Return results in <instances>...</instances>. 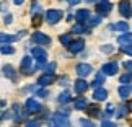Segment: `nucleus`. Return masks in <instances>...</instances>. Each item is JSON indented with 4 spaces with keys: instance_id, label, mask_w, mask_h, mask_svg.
Instances as JSON below:
<instances>
[{
    "instance_id": "nucleus-34",
    "label": "nucleus",
    "mask_w": 132,
    "mask_h": 127,
    "mask_svg": "<svg viewBox=\"0 0 132 127\" xmlns=\"http://www.w3.org/2000/svg\"><path fill=\"white\" fill-rule=\"evenodd\" d=\"M119 109H121L119 113H116V114H118V117H119V119L129 114V108H127V106H126V104H121V106H119Z\"/></svg>"
},
{
    "instance_id": "nucleus-16",
    "label": "nucleus",
    "mask_w": 132,
    "mask_h": 127,
    "mask_svg": "<svg viewBox=\"0 0 132 127\" xmlns=\"http://www.w3.org/2000/svg\"><path fill=\"white\" fill-rule=\"evenodd\" d=\"M87 106H88V99L85 96H77L73 99V109L75 111H85Z\"/></svg>"
},
{
    "instance_id": "nucleus-44",
    "label": "nucleus",
    "mask_w": 132,
    "mask_h": 127,
    "mask_svg": "<svg viewBox=\"0 0 132 127\" xmlns=\"http://www.w3.org/2000/svg\"><path fill=\"white\" fill-rule=\"evenodd\" d=\"M100 127H118V124L113 122V121H103Z\"/></svg>"
},
{
    "instance_id": "nucleus-23",
    "label": "nucleus",
    "mask_w": 132,
    "mask_h": 127,
    "mask_svg": "<svg viewBox=\"0 0 132 127\" xmlns=\"http://www.w3.org/2000/svg\"><path fill=\"white\" fill-rule=\"evenodd\" d=\"M85 111H87L88 116H91V117H100V116H101V109L96 104H88Z\"/></svg>"
},
{
    "instance_id": "nucleus-26",
    "label": "nucleus",
    "mask_w": 132,
    "mask_h": 127,
    "mask_svg": "<svg viewBox=\"0 0 132 127\" xmlns=\"http://www.w3.org/2000/svg\"><path fill=\"white\" fill-rule=\"evenodd\" d=\"M41 12H43L41 3L36 2V0H33V2H31V7H29V13H31V15H39Z\"/></svg>"
},
{
    "instance_id": "nucleus-7",
    "label": "nucleus",
    "mask_w": 132,
    "mask_h": 127,
    "mask_svg": "<svg viewBox=\"0 0 132 127\" xmlns=\"http://www.w3.org/2000/svg\"><path fill=\"white\" fill-rule=\"evenodd\" d=\"M31 65H33V57L31 55H23V59L20 60V70L24 73V75H29L31 73Z\"/></svg>"
},
{
    "instance_id": "nucleus-9",
    "label": "nucleus",
    "mask_w": 132,
    "mask_h": 127,
    "mask_svg": "<svg viewBox=\"0 0 132 127\" xmlns=\"http://www.w3.org/2000/svg\"><path fill=\"white\" fill-rule=\"evenodd\" d=\"M91 72H93V67H91L90 64H85V62L78 64L77 67H75V73H77L80 78H85V77H88V75H90Z\"/></svg>"
},
{
    "instance_id": "nucleus-8",
    "label": "nucleus",
    "mask_w": 132,
    "mask_h": 127,
    "mask_svg": "<svg viewBox=\"0 0 132 127\" xmlns=\"http://www.w3.org/2000/svg\"><path fill=\"white\" fill-rule=\"evenodd\" d=\"M118 70H119L118 62H106V64L101 65V73H103L104 77L106 75H116Z\"/></svg>"
},
{
    "instance_id": "nucleus-43",
    "label": "nucleus",
    "mask_w": 132,
    "mask_h": 127,
    "mask_svg": "<svg viewBox=\"0 0 132 127\" xmlns=\"http://www.w3.org/2000/svg\"><path fill=\"white\" fill-rule=\"evenodd\" d=\"M0 119H2V121H7V119H12V111H5V113H2V114H0Z\"/></svg>"
},
{
    "instance_id": "nucleus-48",
    "label": "nucleus",
    "mask_w": 132,
    "mask_h": 127,
    "mask_svg": "<svg viewBox=\"0 0 132 127\" xmlns=\"http://www.w3.org/2000/svg\"><path fill=\"white\" fill-rule=\"evenodd\" d=\"M108 31H114V24H109V26H108Z\"/></svg>"
},
{
    "instance_id": "nucleus-29",
    "label": "nucleus",
    "mask_w": 132,
    "mask_h": 127,
    "mask_svg": "<svg viewBox=\"0 0 132 127\" xmlns=\"http://www.w3.org/2000/svg\"><path fill=\"white\" fill-rule=\"evenodd\" d=\"M103 83H104V75L101 73V72H100V73H96V75H95V80L91 82V85H93L95 88H100V86L103 85Z\"/></svg>"
},
{
    "instance_id": "nucleus-3",
    "label": "nucleus",
    "mask_w": 132,
    "mask_h": 127,
    "mask_svg": "<svg viewBox=\"0 0 132 127\" xmlns=\"http://www.w3.org/2000/svg\"><path fill=\"white\" fill-rule=\"evenodd\" d=\"M41 109H43V106L38 99L28 98L24 101V111H26L28 114H38V113H41Z\"/></svg>"
},
{
    "instance_id": "nucleus-14",
    "label": "nucleus",
    "mask_w": 132,
    "mask_h": 127,
    "mask_svg": "<svg viewBox=\"0 0 132 127\" xmlns=\"http://www.w3.org/2000/svg\"><path fill=\"white\" fill-rule=\"evenodd\" d=\"M55 82V75L54 73H43L41 77L38 78V85L39 86H49Z\"/></svg>"
},
{
    "instance_id": "nucleus-21",
    "label": "nucleus",
    "mask_w": 132,
    "mask_h": 127,
    "mask_svg": "<svg viewBox=\"0 0 132 127\" xmlns=\"http://www.w3.org/2000/svg\"><path fill=\"white\" fill-rule=\"evenodd\" d=\"M85 33H90V31H88V28L85 26L83 23H77V24H73L72 29H70V34H85Z\"/></svg>"
},
{
    "instance_id": "nucleus-25",
    "label": "nucleus",
    "mask_w": 132,
    "mask_h": 127,
    "mask_svg": "<svg viewBox=\"0 0 132 127\" xmlns=\"http://www.w3.org/2000/svg\"><path fill=\"white\" fill-rule=\"evenodd\" d=\"M59 43L64 46V47H69L70 43H72V34L70 33H65V34H60L59 36Z\"/></svg>"
},
{
    "instance_id": "nucleus-51",
    "label": "nucleus",
    "mask_w": 132,
    "mask_h": 127,
    "mask_svg": "<svg viewBox=\"0 0 132 127\" xmlns=\"http://www.w3.org/2000/svg\"><path fill=\"white\" fill-rule=\"evenodd\" d=\"M127 108H129V109L132 111V99H130V103H129V106H127Z\"/></svg>"
},
{
    "instance_id": "nucleus-37",
    "label": "nucleus",
    "mask_w": 132,
    "mask_h": 127,
    "mask_svg": "<svg viewBox=\"0 0 132 127\" xmlns=\"http://www.w3.org/2000/svg\"><path fill=\"white\" fill-rule=\"evenodd\" d=\"M106 116H113V114H116V106L114 104H108L106 106Z\"/></svg>"
},
{
    "instance_id": "nucleus-38",
    "label": "nucleus",
    "mask_w": 132,
    "mask_h": 127,
    "mask_svg": "<svg viewBox=\"0 0 132 127\" xmlns=\"http://www.w3.org/2000/svg\"><path fill=\"white\" fill-rule=\"evenodd\" d=\"M80 127H95V124L90 119H80Z\"/></svg>"
},
{
    "instance_id": "nucleus-50",
    "label": "nucleus",
    "mask_w": 132,
    "mask_h": 127,
    "mask_svg": "<svg viewBox=\"0 0 132 127\" xmlns=\"http://www.w3.org/2000/svg\"><path fill=\"white\" fill-rule=\"evenodd\" d=\"M87 3H93V2H96V0H85Z\"/></svg>"
},
{
    "instance_id": "nucleus-52",
    "label": "nucleus",
    "mask_w": 132,
    "mask_h": 127,
    "mask_svg": "<svg viewBox=\"0 0 132 127\" xmlns=\"http://www.w3.org/2000/svg\"><path fill=\"white\" fill-rule=\"evenodd\" d=\"M0 10H2V3H0Z\"/></svg>"
},
{
    "instance_id": "nucleus-12",
    "label": "nucleus",
    "mask_w": 132,
    "mask_h": 127,
    "mask_svg": "<svg viewBox=\"0 0 132 127\" xmlns=\"http://www.w3.org/2000/svg\"><path fill=\"white\" fill-rule=\"evenodd\" d=\"M2 73H3V77H7L8 80H12V82H16V70L13 69V65L5 64L3 67H2Z\"/></svg>"
},
{
    "instance_id": "nucleus-42",
    "label": "nucleus",
    "mask_w": 132,
    "mask_h": 127,
    "mask_svg": "<svg viewBox=\"0 0 132 127\" xmlns=\"http://www.w3.org/2000/svg\"><path fill=\"white\" fill-rule=\"evenodd\" d=\"M122 67L127 70V72L132 73V60H124V62H122Z\"/></svg>"
},
{
    "instance_id": "nucleus-2",
    "label": "nucleus",
    "mask_w": 132,
    "mask_h": 127,
    "mask_svg": "<svg viewBox=\"0 0 132 127\" xmlns=\"http://www.w3.org/2000/svg\"><path fill=\"white\" fill-rule=\"evenodd\" d=\"M47 127H72V124H70L69 117H65V116H60L59 113H55L52 116V119L49 121Z\"/></svg>"
},
{
    "instance_id": "nucleus-45",
    "label": "nucleus",
    "mask_w": 132,
    "mask_h": 127,
    "mask_svg": "<svg viewBox=\"0 0 132 127\" xmlns=\"http://www.w3.org/2000/svg\"><path fill=\"white\" fill-rule=\"evenodd\" d=\"M41 16H39V15H33V20H31V23L34 24V26H39V24H41V20H39Z\"/></svg>"
},
{
    "instance_id": "nucleus-36",
    "label": "nucleus",
    "mask_w": 132,
    "mask_h": 127,
    "mask_svg": "<svg viewBox=\"0 0 132 127\" xmlns=\"http://www.w3.org/2000/svg\"><path fill=\"white\" fill-rule=\"evenodd\" d=\"M101 52H104V54H109V52H114V46L113 44H103L100 47Z\"/></svg>"
},
{
    "instance_id": "nucleus-19",
    "label": "nucleus",
    "mask_w": 132,
    "mask_h": 127,
    "mask_svg": "<svg viewBox=\"0 0 132 127\" xmlns=\"http://www.w3.org/2000/svg\"><path fill=\"white\" fill-rule=\"evenodd\" d=\"M18 39L16 34H8V33H0V44H12Z\"/></svg>"
},
{
    "instance_id": "nucleus-28",
    "label": "nucleus",
    "mask_w": 132,
    "mask_h": 127,
    "mask_svg": "<svg viewBox=\"0 0 132 127\" xmlns=\"http://www.w3.org/2000/svg\"><path fill=\"white\" fill-rule=\"evenodd\" d=\"M0 52L5 55H12V54H15V47L12 44H2L0 46Z\"/></svg>"
},
{
    "instance_id": "nucleus-33",
    "label": "nucleus",
    "mask_w": 132,
    "mask_h": 127,
    "mask_svg": "<svg viewBox=\"0 0 132 127\" xmlns=\"http://www.w3.org/2000/svg\"><path fill=\"white\" fill-rule=\"evenodd\" d=\"M57 69V64L55 62H49L44 65V73H54V70Z\"/></svg>"
},
{
    "instance_id": "nucleus-24",
    "label": "nucleus",
    "mask_w": 132,
    "mask_h": 127,
    "mask_svg": "<svg viewBox=\"0 0 132 127\" xmlns=\"http://www.w3.org/2000/svg\"><path fill=\"white\" fill-rule=\"evenodd\" d=\"M59 104H69L70 101H72V96H70V91H62V93L59 95Z\"/></svg>"
},
{
    "instance_id": "nucleus-47",
    "label": "nucleus",
    "mask_w": 132,
    "mask_h": 127,
    "mask_svg": "<svg viewBox=\"0 0 132 127\" xmlns=\"http://www.w3.org/2000/svg\"><path fill=\"white\" fill-rule=\"evenodd\" d=\"M67 2H69V5H77L80 0H67Z\"/></svg>"
},
{
    "instance_id": "nucleus-30",
    "label": "nucleus",
    "mask_w": 132,
    "mask_h": 127,
    "mask_svg": "<svg viewBox=\"0 0 132 127\" xmlns=\"http://www.w3.org/2000/svg\"><path fill=\"white\" fill-rule=\"evenodd\" d=\"M130 82H132V73L130 72L122 73L119 77V83H122V85H130Z\"/></svg>"
},
{
    "instance_id": "nucleus-15",
    "label": "nucleus",
    "mask_w": 132,
    "mask_h": 127,
    "mask_svg": "<svg viewBox=\"0 0 132 127\" xmlns=\"http://www.w3.org/2000/svg\"><path fill=\"white\" fill-rule=\"evenodd\" d=\"M85 47V41L83 39H75V41L70 43L69 46V50H70V54H78V52H82Z\"/></svg>"
},
{
    "instance_id": "nucleus-41",
    "label": "nucleus",
    "mask_w": 132,
    "mask_h": 127,
    "mask_svg": "<svg viewBox=\"0 0 132 127\" xmlns=\"http://www.w3.org/2000/svg\"><path fill=\"white\" fill-rule=\"evenodd\" d=\"M121 52H124L132 57V46H121Z\"/></svg>"
},
{
    "instance_id": "nucleus-17",
    "label": "nucleus",
    "mask_w": 132,
    "mask_h": 127,
    "mask_svg": "<svg viewBox=\"0 0 132 127\" xmlns=\"http://www.w3.org/2000/svg\"><path fill=\"white\" fill-rule=\"evenodd\" d=\"M118 95L121 99H126L132 95V85H121L118 88Z\"/></svg>"
},
{
    "instance_id": "nucleus-39",
    "label": "nucleus",
    "mask_w": 132,
    "mask_h": 127,
    "mask_svg": "<svg viewBox=\"0 0 132 127\" xmlns=\"http://www.w3.org/2000/svg\"><path fill=\"white\" fill-rule=\"evenodd\" d=\"M12 23H13V15L12 13H7L3 16V24H7V26H8V24H12Z\"/></svg>"
},
{
    "instance_id": "nucleus-46",
    "label": "nucleus",
    "mask_w": 132,
    "mask_h": 127,
    "mask_svg": "<svg viewBox=\"0 0 132 127\" xmlns=\"http://www.w3.org/2000/svg\"><path fill=\"white\" fill-rule=\"evenodd\" d=\"M13 3L16 5V7H21V5L24 3V0H13Z\"/></svg>"
},
{
    "instance_id": "nucleus-5",
    "label": "nucleus",
    "mask_w": 132,
    "mask_h": 127,
    "mask_svg": "<svg viewBox=\"0 0 132 127\" xmlns=\"http://www.w3.org/2000/svg\"><path fill=\"white\" fill-rule=\"evenodd\" d=\"M31 57H34V60H36L39 65L47 62V52H46V49L39 47V46H36V47L31 49Z\"/></svg>"
},
{
    "instance_id": "nucleus-20",
    "label": "nucleus",
    "mask_w": 132,
    "mask_h": 127,
    "mask_svg": "<svg viewBox=\"0 0 132 127\" xmlns=\"http://www.w3.org/2000/svg\"><path fill=\"white\" fill-rule=\"evenodd\" d=\"M75 18H77L78 23H83V21H87V20L90 18V12L87 8H80V10L75 12Z\"/></svg>"
},
{
    "instance_id": "nucleus-32",
    "label": "nucleus",
    "mask_w": 132,
    "mask_h": 127,
    "mask_svg": "<svg viewBox=\"0 0 132 127\" xmlns=\"http://www.w3.org/2000/svg\"><path fill=\"white\" fill-rule=\"evenodd\" d=\"M87 21H88V26H98V24L101 23V16L100 15H95V16L90 15V18L87 20Z\"/></svg>"
},
{
    "instance_id": "nucleus-35",
    "label": "nucleus",
    "mask_w": 132,
    "mask_h": 127,
    "mask_svg": "<svg viewBox=\"0 0 132 127\" xmlns=\"http://www.w3.org/2000/svg\"><path fill=\"white\" fill-rule=\"evenodd\" d=\"M34 95H36V96H39V98H47V96H49V90H46V88L34 90Z\"/></svg>"
},
{
    "instance_id": "nucleus-27",
    "label": "nucleus",
    "mask_w": 132,
    "mask_h": 127,
    "mask_svg": "<svg viewBox=\"0 0 132 127\" xmlns=\"http://www.w3.org/2000/svg\"><path fill=\"white\" fill-rule=\"evenodd\" d=\"M114 29L116 31H121V33H129V23L127 21H119V23H116L114 24Z\"/></svg>"
},
{
    "instance_id": "nucleus-4",
    "label": "nucleus",
    "mask_w": 132,
    "mask_h": 127,
    "mask_svg": "<svg viewBox=\"0 0 132 127\" xmlns=\"http://www.w3.org/2000/svg\"><path fill=\"white\" fill-rule=\"evenodd\" d=\"M26 116H28V113L24 111V108H21V104L15 103L12 106V117L15 122H21V121L26 119Z\"/></svg>"
},
{
    "instance_id": "nucleus-11",
    "label": "nucleus",
    "mask_w": 132,
    "mask_h": 127,
    "mask_svg": "<svg viewBox=\"0 0 132 127\" xmlns=\"http://www.w3.org/2000/svg\"><path fill=\"white\" fill-rule=\"evenodd\" d=\"M88 88H90V83L85 78H78V80H75V82H73V90H75V93H77V95L87 93Z\"/></svg>"
},
{
    "instance_id": "nucleus-49",
    "label": "nucleus",
    "mask_w": 132,
    "mask_h": 127,
    "mask_svg": "<svg viewBox=\"0 0 132 127\" xmlns=\"http://www.w3.org/2000/svg\"><path fill=\"white\" fill-rule=\"evenodd\" d=\"M5 104H7V103H5L3 99H0V108H2V106H5Z\"/></svg>"
},
{
    "instance_id": "nucleus-6",
    "label": "nucleus",
    "mask_w": 132,
    "mask_h": 127,
    "mask_svg": "<svg viewBox=\"0 0 132 127\" xmlns=\"http://www.w3.org/2000/svg\"><path fill=\"white\" fill-rule=\"evenodd\" d=\"M31 41L41 47V46H49V44H51V38L47 36V34L41 33V31H34V33L31 34Z\"/></svg>"
},
{
    "instance_id": "nucleus-1",
    "label": "nucleus",
    "mask_w": 132,
    "mask_h": 127,
    "mask_svg": "<svg viewBox=\"0 0 132 127\" xmlns=\"http://www.w3.org/2000/svg\"><path fill=\"white\" fill-rule=\"evenodd\" d=\"M60 18H64V12L57 8H49L47 12L44 13V21L47 24H55L60 21Z\"/></svg>"
},
{
    "instance_id": "nucleus-40",
    "label": "nucleus",
    "mask_w": 132,
    "mask_h": 127,
    "mask_svg": "<svg viewBox=\"0 0 132 127\" xmlns=\"http://www.w3.org/2000/svg\"><path fill=\"white\" fill-rule=\"evenodd\" d=\"M57 80H59V85L60 86H67L69 85V77H67V75H62V77H59Z\"/></svg>"
},
{
    "instance_id": "nucleus-18",
    "label": "nucleus",
    "mask_w": 132,
    "mask_h": 127,
    "mask_svg": "<svg viewBox=\"0 0 132 127\" xmlns=\"http://www.w3.org/2000/svg\"><path fill=\"white\" fill-rule=\"evenodd\" d=\"M93 99H95V101H106V99H108V91H106L103 86L96 88V90L93 91Z\"/></svg>"
},
{
    "instance_id": "nucleus-13",
    "label": "nucleus",
    "mask_w": 132,
    "mask_h": 127,
    "mask_svg": "<svg viewBox=\"0 0 132 127\" xmlns=\"http://www.w3.org/2000/svg\"><path fill=\"white\" fill-rule=\"evenodd\" d=\"M113 10V3L109 2H100L96 5V12H98L100 16H106V15H109V12Z\"/></svg>"
},
{
    "instance_id": "nucleus-10",
    "label": "nucleus",
    "mask_w": 132,
    "mask_h": 127,
    "mask_svg": "<svg viewBox=\"0 0 132 127\" xmlns=\"http://www.w3.org/2000/svg\"><path fill=\"white\" fill-rule=\"evenodd\" d=\"M119 13L122 18H130L132 16V5L129 0H121L119 2Z\"/></svg>"
},
{
    "instance_id": "nucleus-31",
    "label": "nucleus",
    "mask_w": 132,
    "mask_h": 127,
    "mask_svg": "<svg viewBox=\"0 0 132 127\" xmlns=\"http://www.w3.org/2000/svg\"><path fill=\"white\" fill-rule=\"evenodd\" d=\"M43 122L39 119H28V121H24V125L23 127H41Z\"/></svg>"
},
{
    "instance_id": "nucleus-22",
    "label": "nucleus",
    "mask_w": 132,
    "mask_h": 127,
    "mask_svg": "<svg viewBox=\"0 0 132 127\" xmlns=\"http://www.w3.org/2000/svg\"><path fill=\"white\" fill-rule=\"evenodd\" d=\"M118 43L121 46H132V33H124L118 38Z\"/></svg>"
}]
</instances>
